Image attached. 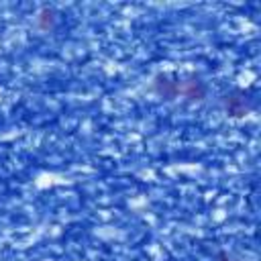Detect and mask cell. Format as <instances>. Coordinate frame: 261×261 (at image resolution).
<instances>
[{"mask_svg": "<svg viewBox=\"0 0 261 261\" xmlns=\"http://www.w3.org/2000/svg\"><path fill=\"white\" fill-rule=\"evenodd\" d=\"M179 94H181L184 98L192 100V102H200V100L206 98V84L200 82V80H196V77L184 80V82L179 84Z\"/></svg>", "mask_w": 261, "mask_h": 261, "instance_id": "obj_3", "label": "cell"}, {"mask_svg": "<svg viewBox=\"0 0 261 261\" xmlns=\"http://www.w3.org/2000/svg\"><path fill=\"white\" fill-rule=\"evenodd\" d=\"M214 261H230V257H228V255H226V253H218V255H216V259H214Z\"/></svg>", "mask_w": 261, "mask_h": 261, "instance_id": "obj_5", "label": "cell"}, {"mask_svg": "<svg viewBox=\"0 0 261 261\" xmlns=\"http://www.w3.org/2000/svg\"><path fill=\"white\" fill-rule=\"evenodd\" d=\"M53 24H55V12L51 8H43L39 12V16H37V27L41 31H51Z\"/></svg>", "mask_w": 261, "mask_h": 261, "instance_id": "obj_4", "label": "cell"}, {"mask_svg": "<svg viewBox=\"0 0 261 261\" xmlns=\"http://www.w3.org/2000/svg\"><path fill=\"white\" fill-rule=\"evenodd\" d=\"M179 80L167 75V73H159L153 77V92L163 98V100H175L179 96Z\"/></svg>", "mask_w": 261, "mask_h": 261, "instance_id": "obj_1", "label": "cell"}, {"mask_svg": "<svg viewBox=\"0 0 261 261\" xmlns=\"http://www.w3.org/2000/svg\"><path fill=\"white\" fill-rule=\"evenodd\" d=\"M222 104H224V110L230 118H243L247 112H249V102H247V96L245 92L241 90H232L228 92L224 98H222Z\"/></svg>", "mask_w": 261, "mask_h": 261, "instance_id": "obj_2", "label": "cell"}]
</instances>
